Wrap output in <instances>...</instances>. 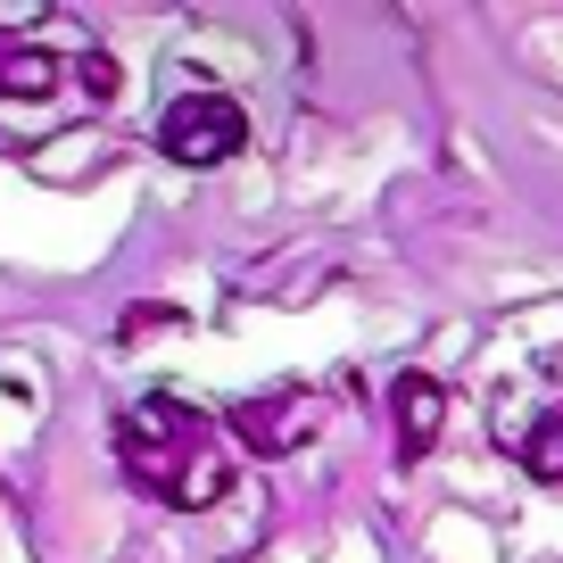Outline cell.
<instances>
[{"label":"cell","instance_id":"obj_1","mask_svg":"<svg viewBox=\"0 0 563 563\" xmlns=\"http://www.w3.org/2000/svg\"><path fill=\"white\" fill-rule=\"evenodd\" d=\"M117 464L133 489H150L158 506H224L232 497V456L216 448V422L183 398H133L117 415Z\"/></svg>","mask_w":563,"mask_h":563},{"label":"cell","instance_id":"obj_2","mask_svg":"<svg viewBox=\"0 0 563 563\" xmlns=\"http://www.w3.org/2000/svg\"><path fill=\"white\" fill-rule=\"evenodd\" d=\"M241 141H249V117L224 91H183L158 117V158H175V166H224V158H241Z\"/></svg>","mask_w":563,"mask_h":563},{"label":"cell","instance_id":"obj_3","mask_svg":"<svg viewBox=\"0 0 563 563\" xmlns=\"http://www.w3.org/2000/svg\"><path fill=\"white\" fill-rule=\"evenodd\" d=\"M232 440L249 448V456H290V448L316 431V389L299 382H282V389H249L241 406H232Z\"/></svg>","mask_w":563,"mask_h":563},{"label":"cell","instance_id":"obj_4","mask_svg":"<svg viewBox=\"0 0 563 563\" xmlns=\"http://www.w3.org/2000/svg\"><path fill=\"white\" fill-rule=\"evenodd\" d=\"M389 422H398V464L415 473V464L440 448V431H448V389L431 382V373L406 365L398 382H389Z\"/></svg>","mask_w":563,"mask_h":563},{"label":"cell","instance_id":"obj_5","mask_svg":"<svg viewBox=\"0 0 563 563\" xmlns=\"http://www.w3.org/2000/svg\"><path fill=\"white\" fill-rule=\"evenodd\" d=\"M58 58L51 51H34V42H9L0 51V100H42V91H58Z\"/></svg>","mask_w":563,"mask_h":563},{"label":"cell","instance_id":"obj_6","mask_svg":"<svg viewBox=\"0 0 563 563\" xmlns=\"http://www.w3.org/2000/svg\"><path fill=\"white\" fill-rule=\"evenodd\" d=\"M514 456H522V473L563 481V398H555V406H539V422H530L522 440H514Z\"/></svg>","mask_w":563,"mask_h":563},{"label":"cell","instance_id":"obj_7","mask_svg":"<svg viewBox=\"0 0 563 563\" xmlns=\"http://www.w3.org/2000/svg\"><path fill=\"white\" fill-rule=\"evenodd\" d=\"M75 84H84L91 91V100H117V58H108V51H84V58H75Z\"/></svg>","mask_w":563,"mask_h":563}]
</instances>
